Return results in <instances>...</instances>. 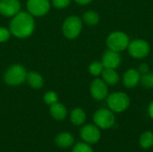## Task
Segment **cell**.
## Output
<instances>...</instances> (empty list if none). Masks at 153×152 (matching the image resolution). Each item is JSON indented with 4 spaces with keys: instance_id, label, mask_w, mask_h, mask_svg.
Here are the masks:
<instances>
[{
    "instance_id": "1",
    "label": "cell",
    "mask_w": 153,
    "mask_h": 152,
    "mask_svg": "<svg viewBox=\"0 0 153 152\" xmlns=\"http://www.w3.org/2000/svg\"><path fill=\"white\" fill-rule=\"evenodd\" d=\"M35 29L33 16L27 12H19L14 15L10 22L9 30L11 33L18 39L30 37Z\"/></svg>"
},
{
    "instance_id": "2",
    "label": "cell",
    "mask_w": 153,
    "mask_h": 152,
    "mask_svg": "<svg viewBox=\"0 0 153 152\" xmlns=\"http://www.w3.org/2000/svg\"><path fill=\"white\" fill-rule=\"evenodd\" d=\"M27 73L26 69L22 65H13L5 71L4 81L7 85L17 86L26 81Z\"/></svg>"
},
{
    "instance_id": "3",
    "label": "cell",
    "mask_w": 153,
    "mask_h": 152,
    "mask_svg": "<svg viewBox=\"0 0 153 152\" xmlns=\"http://www.w3.org/2000/svg\"><path fill=\"white\" fill-rule=\"evenodd\" d=\"M82 28V20L78 16L72 15L65 20L62 26V30L65 37H66L69 39H73L79 36Z\"/></svg>"
},
{
    "instance_id": "4",
    "label": "cell",
    "mask_w": 153,
    "mask_h": 152,
    "mask_svg": "<svg viewBox=\"0 0 153 152\" xmlns=\"http://www.w3.org/2000/svg\"><path fill=\"white\" fill-rule=\"evenodd\" d=\"M107 104L111 111L120 113L127 109L130 105V99L124 92H114L108 97Z\"/></svg>"
},
{
    "instance_id": "5",
    "label": "cell",
    "mask_w": 153,
    "mask_h": 152,
    "mask_svg": "<svg viewBox=\"0 0 153 152\" xmlns=\"http://www.w3.org/2000/svg\"><path fill=\"white\" fill-rule=\"evenodd\" d=\"M107 45L110 50L119 52L125 50L129 45V38L126 34L120 31L111 33L107 39Z\"/></svg>"
},
{
    "instance_id": "6",
    "label": "cell",
    "mask_w": 153,
    "mask_h": 152,
    "mask_svg": "<svg viewBox=\"0 0 153 152\" xmlns=\"http://www.w3.org/2000/svg\"><path fill=\"white\" fill-rule=\"evenodd\" d=\"M94 124L100 129H109L115 124V116L111 110L101 108L95 112L93 116Z\"/></svg>"
},
{
    "instance_id": "7",
    "label": "cell",
    "mask_w": 153,
    "mask_h": 152,
    "mask_svg": "<svg viewBox=\"0 0 153 152\" xmlns=\"http://www.w3.org/2000/svg\"><path fill=\"white\" fill-rule=\"evenodd\" d=\"M26 6L28 13L32 16L41 17L50 10V2L49 0H28Z\"/></svg>"
},
{
    "instance_id": "8",
    "label": "cell",
    "mask_w": 153,
    "mask_h": 152,
    "mask_svg": "<svg viewBox=\"0 0 153 152\" xmlns=\"http://www.w3.org/2000/svg\"><path fill=\"white\" fill-rule=\"evenodd\" d=\"M80 135L82 141L89 144H95L100 140V131L96 125L88 124L82 127Z\"/></svg>"
},
{
    "instance_id": "9",
    "label": "cell",
    "mask_w": 153,
    "mask_h": 152,
    "mask_svg": "<svg viewBox=\"0 0 153 152\" xmlns=\"http://www.w3.org/2000/svg\"><path fill=\"white\" fill-rule=\"evenodd\" d=\"M128 50L133 57L143 58L148 56L150 52V46L148 42L143 39H135L131 43H129Z\"/></svg>"
},
{
    "instance_id": "10",
    "label": "cell",
    "mask_w": 153,
    "mask_h": 152,
    "mask_svg": "<svg viewBox=\"0 0 153 152\" xmlns=\"http://www.w3.org/2000/svg\"><path fill=\"white\" fill-rule=\"evenodd\" d=\"M21 9L19 0H0V14L4 17H13Z\"/></svg>"
},
{
    "instance_id": "11",
    "label": "cell",
    "mask_w": 153,
    "mask_h": 152,
    "mask_svg": "<svg viewBox=\"0 0 153 152\" xmlns=\"http://www.w3.org/2000/svg\"><path fill=\"white\" fill-rule=\"evenodd\" d=\"M91 94L97 100H102L108 96L107 83L100 79H95L91 84Z\"/></svg>"
},
{
    "instance_id": "12",
    "label": "cell",
    "mask_w": 153,
    "mask_h": 152,
    "mask_svg": "<svg viewBox=\"0 0 153 152\" xmlns=\"http://www.w3.org/2000/svg\"><path fill=\"white\" fill-rule=\"evenodd\" d=\"M121 62V57L118 52L113 50H107L102 56V65L104 68L115 69L118 67Z\"/></svg>"
},
{
    "instance_id": "13",
    "label": "cell",
    "mask_w": 153,
    "mask_h": 152,
    "mask_svg": "<svg viewBox=\"0 0 153 152\" xmlns=\"http://www.w3.org/2000/svg\"><path fill=\"white\" fill-rule=\"evenodd\" d=\"M141 81V76H140V73L139 71L137 70H134V69H130L128 70L125 75H124V78H123V82H124V85L126 87V88H134L135 87L139 82Z\"/></svg>"
},
{
    "instance_id": "14",
    "label": "cell",
    "mask_w": 153,
    "mask_h": 152,
    "mask_svg": "<svg viewBox=\"0 0 153 152\" xmlns=\"http://www.w3.org/2000/svg\"><path fill=\"white\" fill-rule=\"evenodd\" d=\"M55 142L61 149H68L74 142V137L67 132H63L57 134L55 138Z\"/></svg>"
},
{
    "instance_id": "15",
    "label": "cell",
    "mask_w": 153,
    "mask_h": 152,
    "mask_svg": "<svg viewBox=\"0 0 153 152\" xmlns=\"http://www.w3.org/2000/svg\"><path fill=\"white\" fill-rule=\"evenodd\" d=\"M49 112H50V115L52 116V117L57 121H62L64 120L66 116H67V110H66V108L59 103L58 101L50 105V108H49Z\"/></svg>"
},
{
    "instance_id": "16",
    "label": "cell",
    "mask_w": 153,
    "mask_h": 152,
    "mask_svg": "<svg viewBox=\"0 0 153 152\" xmlns=\"http://www.w3.org/2000/svg\"><path fill=\"white\" fill-rule=\"evenodd\" d=\"M26 81L29 83V85L33 89H40L44 85V80L43 77L37 72H30L27 73Z\"/></svg>"
},
{
    "instance_id": "17",
    "label": "cell",
    "mask_w": 153,
    "mask_h": 152,
    "mask_svg": "<svg viewBox=\"0 0 153 152\" xmlns=\"http://www.w3.org/2000/svg\"><path fill=\"white\" fill-rule=\"evenodd\" d=\"M70 120L74 125H82L86 120V114L82 108H75L70 114Z\"/></svg>"
},
{
    "instance_id": "18",
    "label": "cell",
    "mask_w": 153,
    "mask_h": 152,
    "mask_svg": "<svg viewBox=\"0 0 153 152\" xmlns=\"http://www.w3.org/2000/svg\"><path fill=\"white\" fill-rule=\"evenodd\" d=\"M101 73H102L103 81L107 84L115 85L119 82V76L114 69L105 68V70H103Z\"/></svg>"
},
{
    "instance_id": "19",
    "label": "cell",
    "mask_w": 153,
    "mask_h": 152,
    "mask_svg": "<svg viewBox=\"0 0 153 152\" xmlns=\"http://www.w3.org/2000/svg\"><path fill=\"white\" fill-rule=\"evenodd\" d=\"M139 143L143 149L152 148L153 146V133L151 131H146L143 133H142Z\"/></svg>"
},
{
    "instance_id": "20",
    "label": "cell",
    "mask_w": 153,
    "mask_h": 152,
    "mask_svg": "<svg viewBox=\"0 0 153 152\" xmlns=\"http://www.w3.org/2000/svg\"><path fill=\"white\" fill-rule=\"evenodd\" d=\"M99 14L94 11H88L83 14V22L88 25H95L99 22Z\"/></svg>"
},
{
    "instance_id": "21",
    "label": "cell",
    "mask_w": 153,
    "mask_h": 152,
    "mask_svg": "<svg viewBox=\"0 0 153 152\" xmlns=\"http://www.w3.org/2000/svg\"><path fill=\"white\" fill-rule=\"evenodd\" d=\"M103 65L102 63L100 62H93L90 65V67H89V71L91 73V74L94 75V76H98L100 75L102 71H103Z\"/></svg>"
},
{
    "instance_id": "22",
    "label": "cell",
    "mask_w": 153,
    "mask_h": 152,
    "mask_svg": "<svg viewBox=\"0 0 153 152\" xmlns=\"http://www.w3.org/2000/svg\"><path fill=\"white\" fill-rule=\"evenodd\" d=\"M72 152H94L92 148L90 146L89 143L86 142H78L74 147Z\"/></svg>"
},
{
    "instance_id": "23",
    "label": "cell",
    "mask_w": 153,
    "mask_h": 152,
    "mask_svg": "<svg viewBox=\"0 0 153 152\" xmlns=\"http://www.w3.org/2000/svg\"><path fill=\"white\" fill-rule=\"evenodd\" d=\"M43 99H44L46 104L50 106V105H52V104L58 101V96L55 91H48V92L45 93V95L43 97Z\"/></svg>"
},
{
    "instance_id": "24",
    "label": "cell",
    "mask_w": 153,
    "mask_h": 152,
    "mask_svg": "<svg viewBox=\"0 0 153 152\" xmlns=\"http://www.w3.org/2000/svg\"><path fill=\"white\" fill-rule=\"evenodd\" d=\"M142 84L146 88H153V73H145L141 78Z\"/></svg>"
},
{
    "instance_id": "25",
    "label": "cell",
    "mask_w": 153,
    "mask_h": 152,
    "mask_svg": "<svg viewBox=\"0 0 153 152\" xmlns=\"http://www.w3.org/2000/svg\"><path fill=\"white\" fill-rule=\"evenodd\" d=\"M11 35L12 33L9 29L5 27H0V42L1 43L7 41L10 39Z\"/></svg>"
},
{
    "instance_id": "26",
    "label": "cell",
    "mask_w": 153,
    "mask_h": 152,
    "mask_svg": "<svg viewBox=\"0 0 153 152\" xmlns=\"http://www.w3.org/2000/svg\"><path fill=\"white\" fill-rule=\"evenodd\" d=\"M71 3V0H52V4L57 9H63L67 7Z\"/></svg>"
},
{
    "instance_id": "27",
    "label": "cell",
    "mask_w": 153,
    "mask_h": 152,
    "mask_svg": "<svg viewBox=\"0 0 153 152\" xmlns=\"http://www.w3.org/2000/svg\"><path fill=\"white\" fill-rule=\"evenodd\" d=\"M149 71H150V68H149L148 65H146V64H143V65H141L140 67H139V73H140L145 74V73H148Z\"/></svg>"
},
{
    "instance_id": "28",
    "label": "cell",
    "mask_w": 153,
    "mask_h": 152,
    "mask_svg": "<svg viewBox=\"0 0 153 152\" xmlns=\"http://www.w3.org/2000/svg\"><path fill=\"white\" fill-rule=\"evenodd\" d=\"M148 112H149V116H151V118H152L153 119V101L150 104V106H149Z\"/></svg>"
},
{
    "instance_id": "29",
    "label": "cell",
    "mask_w": 153,
    "mask_h": 152,
    "mask_svg": "<svg viewBox=\"0 0 153 152\" xmlns=\"http://www.w3.org/2000/svg\"><path fill=\"white\" fill-rule=\"evenodd\" d=\"M74 1L79 4H87L91 3L92 0H74Z\"/></svg>"
}]
</instances>
